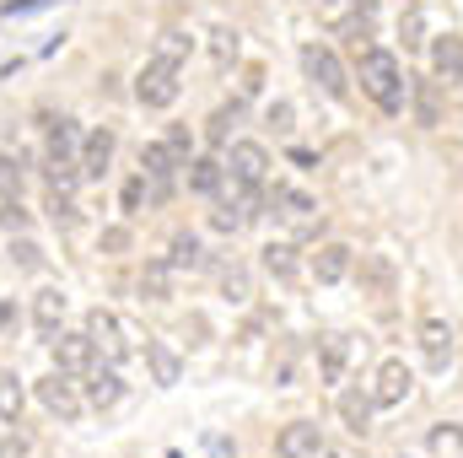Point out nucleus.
<instances>
[{"label":"nucleus","instance_id":"c756f323","mask_svg":"<svg viewBox=\"0 0 463 458\" xmlns=\"http://www.w3.org/2000/svg\"><path fill=\"white\" fill-rule=\"evenodd\" d=\"M167 264H173V270H200V264H205V243H200L194 232H178V237H173Z\"/></svg>","mask_w":463,"mask_h":458},{"label":"nucleus","instance_id":"f8f14e48","mask_svg":"<svg viewBox=\"0 0 463 458\" xmlns=\"http://www.w3.org/2000/svg\"><path fill=\"white\" fill-rule=\"evenodd\" d=\"M372 16H377V0H324V22L340 33H355V49H366L361 38L372 33Z\"/></svg>","mask_w":463,"mask_h":458},{"label":"nucleus","instance_id":"2eb2a0df","mask_svg":"<svg viewBox=\"0 0 463 458\" xmlns=\"http://www.w3.org/2000/svg\"><path fill=\"white\" fill-rule=\"evenodd\" d=\"M65 291L60 286H43V291H33V324H38V335L43 340H54L60 329H65Z\"/></svg>","mask_w":463,"mask_h":458},{"label":"nucleus","instance_id":"a18cd8bd","mask_svg":"<svg viewBox=\"0 0 463 458\" xmlns=\"http://www.w3.org/2000/svg\"><path fill=\"white\" fill-rule=\"evenodd\" d=\"M216 458H227V448H216Z\"/></svg>","mask_w":463,"mask_h":458},{"label":"nucleus","instance_id":"39448f33","mask_svg":"<svg viewBox=\"0 0 463 458\" xmlns=\"http://www.w3.org/2000/svg\"><path fill=\"white\" fill-rule=\"evenodd\" d=\"M178 92H184L178 65H162V60H146L140 65V76H135V103L140 109H173Z\"/></svg>","mask_w":463,"mask_h":458},{"label":"nucleus","instance_id":"72a5a7b5","mask_svg":"<svg viewBox=\"0 0 463 458\" xmlns=\"http://www.w3.org/2000/svg\"><path fill=\"white\" fill-rule=\"evenodd\" d=\"M211 54H216V65L227 71L232 60L242 54V38H237V27H216V33H211Z\"/></svg>","mask_w":463,"mask_h":458},{"label":"nucleus","instance_id":"a19ab883","mask_svg":"<svg viewBox=\"0 0 463 458\" xmlns=\"http://www.w3.org/2000/svg\"><path fill=\"white\" fill-rule=\"evenodd\" d=\"M431 448H437V453H463V432H437Z\"/></svg>","mask_w":463,"mask_h":458},{"label":"nucleus","instance_id":"aec40b11","mask_svg":"<svg viewBox=\"0 0 463 458\" xmlns=\"http://www.w3.org/2000/svg\"><path fill=\"white\" fill-rule=\"evenodd\" d=\"M184 178H189L194 195H216V189L227 184V162H216V157H189V162H184Z\"/></svg>","mask_w":463,"mask_h":458},{"label":"nucleus","instance_id":"412c9836","mask_svg":"<svg viewBox=\"0 0 463 458\" xmlns=\"http://www.w3.org/2000/svg\"><path fill=\"white\" fill-rule=\"evenodd\" d=\"M372 410H377V399H372L366 388H345V394H340V421H345L355 437L372 432Z\"/></svg>","mask_w":463,"mask_h":458},{"label":"nucleus","instance_id":"ea45409f","mask_svg":"<svg viewBox=\"0 0 463 458\" xmlns=\"http://www.w3.org/2000/svg\"><path fill=\"white\" fill-rule=\"evenodd\" d=\"M222 286H227V297H237V302L248 297V275L242 270H222Z\"/></svg>","mask_w":463,"mask_h":458},{"label":"nucleus","instance_id":"4be33fe9","mask_svg":"<svg viewBox=\"0 0 463 458\" xmlns=\"http://www.w3.org/2000/svg\"><path fill=\"white\" fill-rule=\"evenodd\" d=\"M146 367H151V377H156L162 388H173V383L184 377V361H178V350L167 340H146Z\"/></svg>","mask_w":463,"mask_h":458},{"label":"nucleus","instance_id":"393cba45","mask_svg":"<svg viewBox=\"0 0 463 458\" xmlns=\"http://www.w3.org/2000/svg\"><path fill=\"white\" fill-rule=\"evenodd\" d=\"M259 264H264V275H275V281H297V275H302V259H297V243H269Z\"/></svg>","mask_w":463,"mask_h":458},{"label":"nucleus","instance_id":"f704fd0d","mask_svg":"<svg viewBox=\"0 0 463 458\" xmlns=\"http://www.w3.org/2000/svg\"><path fill=\"white\" fill-rule=\"evenodd\" d=\"M49 222H54V227H76V222H81V216H76V195H54V189H49Z\"/></svg>","mask_w":463,"mask_h":458},{"label":"nucleus","instance_id":"c03bdc74","mask_svg":"<svg viewBox=\"0 0 463 458\" xmlns=\"http://www.w3.org/2000/svg\"><path fill=\"white\" fill-rule=\"evenodd\" d=\"M0 324H11V308H5V302H0Z\"/></svg>","mask_w":463,"mask_h":458},{"label":"nucleus","instance_id":"f03ea898","mask_svg":"<svg viewBox=\"0 0 463 458\" xmlns=\"http://www.w3.org/2000/svg\"><path fill=\"white\" fill-rule=\"evenodd\" d=\"M264 205L275 211V222H286L297 237H318V232H324V211H318V200L302 195V189H291V184H269V189H264Z\"/></svg>","mask_w":463,"mask_h":458},{"label":"nucleus","instance_id":"4c0bfd02","mask_svg":"<svg viewBox=\"0 0 463 458\" xmlns=\"http://www.w3.org/2000/svg\"><path fill=\"white\" fill-rule=\"evenodd\" d=\"M237 119H242V109H237V103H232V109H216V114H211V129H205V135H211L216 146H227V135H232V124H237Z\"/></svg>","mask_w":463,"mask_h":458},{"label":"nucleus","instance_id":"6e6552de","mask_svg":"<svg viewBox=\"0 0 463 458\" xmlns=\"http://www.w3.org/2000/svg\"><path fill=\"white\" fill-rule=\"evenodd\" d=\"M227 178L248 184V189H264L269 184V151L259 140H232L227 146Z\"/></svg>","mask_w":463,"mask_h":458},{"label":"nucleus","instance_id":"79ce46f5","mask_svg":"<svg viewBox=\"0 0 463 458\" xmlns=\"http://www.w3.org/2000/svg\"><path fill=\"white\" fill-rule=\"evenodd\" d=\"M269 124H275L280 135H291V103H275V109H269Z\"/></svg>","mask_w":463,"mask_h":458},{"label":"nucleus","instance_id":"6ab92c4d","mask_svg":"<svg viewBox=\"0 0 463 458\" xmlns=\"http://www.w3.org/2000/svg\"><path fill=\"white\" fill-rule=\"evenodd\" d=\"M43 162H81V129L71 119H49V157Z\"/></svg>","mask_w":463,"mask_h":458},{"label":"nucleus","instance_id":"4468645a","mask_svg":"<svg viewBox=\"0 0 463 458\" xmlns=\"http://www.w3.org/2000/svg\"><path fill=\"white\" fill-rule=\"evenodd\" d=\"M307 270H313L318 286H335V281H345L350 270H355V253H350L345 243H324V248L307 259Z\"/></svg>","mask_w":463,"mask_h":458},{"label":"nucleus","instance_id":"c9c22d12","mask_svg":"<svg viewBox=\"0 0 463 458\" xmlns=\"http://www.w3.org/2000/svg\"><path fill=\"white\" fill-rule=\"evenodd\" d=\"M162 146H167V151L178 157V167H184V162L194 157V135H189V124H173V129L162 135Z\"/></svg>","mask_w":463,"mask_h":458},{"label":"nucleus","instance_id":"c85d7f7f","mask_svg":"<svg viewBox=\"0 0 463 458\" xmlns=\"http://www.w3.org/2000/svg\"><path fill=\"white\" fill-rule=\"evenodd\" d=\"M189 49H194V38H189V33H178V27H167V33L156 38L151 60H162V65H184V60H189Z\"/></svg>","mask_w":463,"mask_h":458},{"label":"nucleus","instance_id":"423d86ee","mask_svg":"<svg viewBox=\"0 0 463 458\" xmlns=\"http://www.w3.org/2000/svg\"><path fill=\"white\" fill-rule=\"evenodd\" d=\"M302 71H307V81H313V87H324L335 103H345V98H350L345 65L335 60V49H324V43H307V49H302Z\"/></svg>","mask_w":463,"mask_h":458},{"label":"nucleus","instance_id":"9b49d317","mask_svg":"<svg viewBox=\"0 0 463 458\" xmlns=\"http://www.w3.org/2000/svg\"><path fill=\"white\" fill-rule=\"evenodd\" d=\"M415 394V372L399 361V356H388L383 367H377V383H372V399L383 405V410H399L404 399Z\"/></svg>","mask_w":463,"mask_h":458},{"label":"nucleus","instance_id":"37998d69","mask_svg":"<svg viewBox=\"0 0 463 458\" xmlns=\"http://www.w3.org/2000/svg\"><path fill=\"white\" fill-rule=\"evenodd\" d=\"M124 243H129V232H124V227H109V232H103V248H124Z\"/></svg>","mask_w":463,"mask_h":458},{"label":"nucleus","instance_id":"0eeeda50","mask_svg":"<svg viewBox=\"0 0 463 458\" xmlns=\"http://www.w3.org/2000/svg\"><path fill=\"white\" fill-rule=\"evenodd\" d=\"M184 167H178V157L162 146V140H151L146 151H140V178H146V189H151V205H162L167 195H173V178H178Z\"/></svg>","mask_w":463,"mask_h":458},{"label":"nucleus","instance_id":"e433bc0d","mask_svg":"<svg viewBox=\"0 0 463 458\" xmlns=\"http://www.w3.org/2000/svg\"><path fill=\"white\" fill-rule=\"evenodd\" d=\"M11 264H16V270H27V275H38V270H43V248L22 237V243H11Z\"/></svg>","mask_w":463,"mask_h":458},{"label":"nucleus","instance_id":"2f4dec72","mask_svg":"<svg viewBox=\"0 0 463 458\" xmlns=\"http://www.w3.org/2000/svg\"><path fill=\"white\" fill-rule=\"evenodd\" d=\"M399 38H404V49H426V43H431V38H426V11H420V5H404Z\"/></svg>","mask_w":463,"mask_h":458},{"label":"nucleus","instance_id":"ddd939ff","mask_svg":"<svg viewBox=\"0 0 463 458\" xmlns=\"http://www.w3.org/2000/svg\"><path fill=\"white\" fill-rule=\"evenodd\" d=\"M275 453H280V458H329V443H324V432H318V426L291 421V426L275 437Z\"/></svg>","mask_w":463,"mask_h":458},{"label":"nucleus","instance_id":"f3484780","mask_svg":"<svg viewBox=\"0 0 463 458\" xmlns=\"http://www.w3.org/2000/svg\"><path fill=\"white\" fill-rule=\"evenodd\" d=\"M81 383H87V405H98V410H114L118 399H124V383H118L114 361H98Z\"/></svg>","mask_w":463,"mask_h":458},{"label":"nucleus","instance_id":"1a4fd4ad","mask_svg":"<svg viewBox=\"0 0 463 458\" xmlns=\"http://www.w3.org/2000/svg\"><path fill=\"white\" fill-rule=\"evenodd\" d=\"M81 329H87V340L98 345V356H103V361H114V367H118V361L129 356V335H124V324H118L109 308H92Z\"/></svg>","mask_w":463,"mask_h":458},{"label":"nucleus","instance_id":"f257e3e1","mask_svg":"<svg viewBox=\"0 0 463 458\" xmlns=\"http://www.w3.org/2000/svg\"><path fill=\"white\" fill-rule=\"evenodd\" d=\"M355 71H361V92H366L383 114H399V109H404V98H410V76H404V65H399L393 49L366 43L361 60H355Z\"/></svg>","mask_w":463,"mask_h":458},{"label":"nucleus","instance_id":"9d476101","mask_svg":"<svg viewBox=\"0 0 463 458\" xmlns=\"http://www.w3.org/2000/svg\"><path fill=\"white\" fill-rule=\"evenodd\" d=\"M49 345H54V367H60L65 377H87V372L103 361V356H98V345L87 340V329H81V335H65V329H60Z\"/></svg>","mask_w":463,"mask_h":458},{"label":"nucleus","instance_id":"473e14b6","mask_svg":"<svg viewBox=\"0 0 463 458\" xmlns=\"http://www.w3.org/2000/svg\"><path fill=\"white\" fill-rule=\"evenodd\" d=\"M22 184H27V173H22V162L0 151V200H5V205H16V200H22Z\"/></svg>","mask_w":463,"mask_h":458},{"label":"nucleus","instance_id":"5701e85b","mask_svg":"<svg viewBox=\"0 0 463 458\" xmlns=\"http://www.w3.org/2000/svg\"><path fill=\"white\" fill-rule=\"evenodd\" d=\"M420 350H426V367H448V356H453V329H448V319H426V324H420Z\"/></svg>","mask_w":463,"mask_h":458},{"label":"nucleus","instance_id":"20e7f679","mask_svg":"<svg viewBox=\"0 0 463 458\" xmlns=\"http://www.w3.org/2000/svg\"><path fill=\"white\" fill-rule=\"evenodd\" d=\"M216 232H242L259 222V189H248V184H237V178H227L222 189H216Z\"/></svg>","mask_w":463,"mask_h":458},{"label":"nucleus","instance_id":"7ed1b4c3","mask_svg":"<svg viewBox=\"0 0 463 458\" xmlns=\"http://www.w3.org/2000/svg\"><path fill=\"white\" fill-rule=\"evenodd\" d=\"M33 394H38V405H43L60 426H76V421H81V410H87V399L76 394V377H65L60 367H54L49 377H38V383H33Z\"/></svg>","mask_w":463,"mask_h":458},{"label":"nucleus","instance_id":"cd10ccee","mask_svg":"<svg viewBox=\"0 0 463 458\" xmlns=\"http://www.w3.org/2000/svg\"><path fill=\"white\" fill-rule=\"evenodd\" d=\"M22 405H27L22 377H16V372H0V421H5V426H16V421H22Z\"/></svg>","mask_w":463,"mask_h":458},{"label":"nucleus","instance_id":"a878e982","mask_svg":"<svg viewBox=\"0 0 463 458\" xmlns=\"http://www.w3.org/2000/svg\"><path fill=\"white\" fill-rule=\"evenodd\" d=\"M173 275H178V270H173L167 259H151V264L140 270V297H146V302H167V297H173Z\"/></svg>","mask_w":463,"mask_h":458},{"label":"nucleus","instance_id":"dca6fc26","mask_svg":"<svg viewBox=\"0 0 463 458\" xmlns=\"http://www.w3.org/2000/svg\"><path fill=\"white\" fill-rule=\"evenodd\" d=\"M114 129L103 124V129H87L81 135V178H103L109 173V162H114Z\"/></svg>","mask_w":463,"mask_h":458},{"label":"nucleus","instance_id":"bb28decb","mask_svg":"<svg viewBox=\"0 0 463 458\" xmlns=\"http://www.w3.org/2000/svg\"><path fill=\"white\" fill-rule=\"evenodd\" d=\"M410 98H415V119L426 129L442 124V81H410Z\"/></svg>","mask_w":463,"mask_h":458},{"label":"nucleus","instance_id":"b1692460","mask_svg":"<svg viewBox=\"0 0 463 458\" xmlns=\"http://www.w3.org/2000/svg\"><path fill=\"white\" fill-rule=\"evenodd\" d=\"M345 361H350V335H324L318 340V372H324V383H340Z\"/></svg>","mask_w":463,"mask_h":458},{"label":"nucleus","instance_id":"7c9ffc66","mask_svg":"<svg viewBox=\"0 0 463 458\" xmlns=\"http://www.w3.org/2000/svg\"><path fill=\"white\" fill-rule=\"evenodd\" d=\"M43 178L54 195H76L81 189V162H43Z\"/></svg>","mask_w":463,"mask_h":458},{"label":"nucleus","instance_id":"a211bd4d","mask_svg":"<svg viewBox=\"0 0 463 458\" xmlns=\"http://www.w3.org/2000/svg\"><path fill=\"white\" fill-rule=\"evenodd\" d=\"M431 71H437V81H463V38L458 33H448V38H437L431 43Z\"/></svg>","mask_w":463,"mask_h":458},{"label":"nucleus","instance_id":"58836bf2","mask_svg":"<svg viewBox=\"0 0 463 458\" xmlns=\"http://www.w3.org/2000/svg\"><path fill=\"white\" fill-rule=\"evenodd\" d=\"M140 205H151V189H146V178H140V173H135V178H129V184H124V211H129V216H135V211H140Z\"/></svg>","mask_w":463,"mask_h":458}]
</instances>
